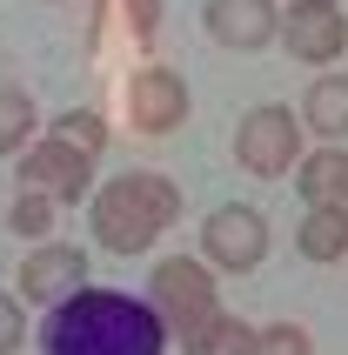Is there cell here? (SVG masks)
Returning a JSON list of instances; mask_svg holds the SVG:
<instances>
[{
    "label": "cell",
    "mask_w": 348,
    "mask_h": 355,
    "mask_svg": "<svg viewBox=\"0 0 348 355\" xmlns=\"http://www.w3.org/2000/svg\"><path fill=\"white\" fill-rule=\"evenodd\" d=\"M168 329L128 288H80L40 322V355H161Z\"/></svg>",
    "instance_id": "1"
},
{
    "label": "cell",
    "mask_w": 348,
    "mask_h": 355,
    "mask_svg": "<svg viewBox=\"0 0 348 355\" xmlns=\"http://www.w3.org/2000/svg\"><path fill=\"white\" fill-rule=\"evenodd\" d=\"M174 221H181V195H174V181L155 175V168H128V175L101 181L94 201H87V228H94V241L107 255L155 248Z\"/></svg>",
    "instance_id": "2"
},
{
    "label": "cell",
    "mask_w": 348,
    "mask_h": 355,
    "mask_svg": "<svg viewBox=\"0 0 348 355\" xmlns=\"http://www.w3.org/2000/svg\"><path fill=\"white\" fill-rule=\"evenodd\" d=\"M148 309L161 315V329L194 336L208 315H221V302H214V268H208V261H188V255L161 261L155 282H148Z\"/></svg>",
    "instance_id": "3"
},
{
    "label": "cell",
    "mask_w": 348,
    "mask_h": 355,
    "mask_svg": "<svg viewBox=\"0 0 348 355\" xmlns=\"http://www.w3.org/2000/svg\"><path fill=\"white\" fill-rule=\"evenodd\" d=\"M234 161H241L248 175H261V181L288 175L295 161H302V128H295V114L281 101H261V107L241 114V128H234Z\"/></svg>",
    "instance_id": "4"
},
{
    "label": "cell",
    "mask_w": 348,
    "mask_h": 355,
    "mask_svg": "<svg viewBox=\"0 0 348 355\" xmlns=\"http://www.w3.org/2000/svg\"><path fill=\"white\" fill-rule=\"evenodd\" d=\"M261 255H268V221H261V208L228 201V208H214V215L201 221V261H208V268L248 275V268H261Z\"/></svg>",
    "instance_id": "5"
},
{
    "label": "cell",
    "mask_w": 348,
    "mask_h": 355,
    "mask_svg": "<svg viewBox=\"0 0 348 355\" xmlns=\"http://www.w3.org/2000/svg\"><path fill=\"white\" fill-rule=\"evenodd\" d=\"M87 188H94V161L74 155L67 141L40 135L34 148H20V195H47L60 208V201H80Z\"/></svg>",
    "instance_id": "6"
},
{
    "label": "cell",
    "mask_w": 348,
    "mask_h": 355,
    "mask_svg": "<svg viewBox=\"0 0 348 355\" xmlns=\"http://www.w3.org/2000/svg\"><path fill=\"white\" fill-rule=\"evenodd\" d=\"M121 107L134 121V135H174L188 121V80L174 67H134L121 87Z\"/></svg>",
    "instance_id": "7"
},
{
    "label": "cell",
    "mask_w": 348,
    "mask_h": 355,
    "mask_svg": "<svg viewBox=\"0 0 348 355\" xmlns=\"http://www.w3.org/2000/svg\"><path fill=\"white\" fill-rule=\"evenodd\" d=\"M275 40H281L295 60L329 67V60L348 47V14L335 7V0H295L288 14H281V27H275Z\"/></svg>",
    "instance_id": "8"
},
{
    "label": "cell",
    "mask_w": 348,
    "mask_h": 355,
    "mask_svg": "<svg viewBox=\"0 0 348 355\" xmlns=\"http://www.w3.org/2000/svg\"><path fill=\"white\" fill-rule=\"evenodd\" d=\"M87 288V255H80L74 241H40V248H27V261H20V282H14V295L27 302H67Z\"/></svg>",
    "instance_id": "9"
},
{
    "label": "cell",
    "mask_w": 348,
    "mask_h": 355,
    "mask_svg": "<svg viewBox=\"0 0 348 355\" xmlns=\"http://www.w3.org/2000/svg\"><path fill=\"white\" fill-rule=\"evenodd\" d=\"M201 27H208L221 47L254 54V47H268V40H275L281 14H275V0H208V7H201Z\"/></svg>",
    "instance_id": "10"
},
{
    "label": "cell",
    "mask_w": 348,
    "mask_h": 355,
    "mask_svg": "<svg viewBox=\"0 0 348 355\" xmlns=\"http://www.w3.org/2000/svg\"><path fill=\"white\" fill-rule=\"evenodd\" d=\"M295 188L308 208H348V148H315L295 161Z\"/></svg>",
    "instance_id": "11"
},
{
    "label": "cell",
    "mask_w": 348,
    "mask_h": 355,
    "mask_svg": "<svg viewBox=\"0 0 348 355\" xmlns=\"http://www.w3.org/2000/svg\"><path fill=\"white\" fill-rule=\"evenodd\" d=\"M302 121H308V135H329V148L348 135V74H322L308 80V94H302Z\"/></svg>",
    "instance_id": "12"
},
{
    "label": "cell",
    "mask_w": 348,
    "mask_h": 355,
    "mask_svg": "<svg viewBox=\"0 0 348 355\" xmlns=\"http://www.w3.org/2000/svg\"><path fill=\"white\" fill-rule=\"evenodd\" d=\"M295 248L308 261H348V208H308Z\"/></svg>",
    "instance_id": "13"
},
{
    "label": "cell",
    "mask_w": 348,
    "mask_h": 355,
    "mask_svg": "<svg viewBox=\"0 0 348 355\" xmlns=\"http://www.w3.org/2000/svg\"><path fill=\"white\" fill-rule=\"evenodd\" d=\"M181 355H254V329L241 315H208L194 336H181Z\"/></svg>",
    "instance_id": "14"
},
{
    "label": "cell",
    "mask_w": 348,
    "mask_h": 355,
    "mask_svg": "<svg viewBox=\"0 0 348 355\" xmlns=\"http://www.w3.org/2000/svg\"><path fill=\"white\" fill-rule=\"evenodd\" d=\"M34 101L20 94V87H0V155H20L27 135H34Z\"/></svg>",
    "instance_id": "15"
},
{
    "label": "cell",
    "mask_w": 348,
    "mask_h": 355,
    "mask_svg": "<svg viewBox=\"0 0 348 355\" xmlns=\"http://www.w3.org/2000/svg\"><path fill=\"white\" fill-rule=\"evenodd\" d=\"M54 141H67L74 155H87V161H94L101 148H107V121H101V114H87V107H67V114L54 121Z\"/></svg>",
    "instance_id": "16"
},
{
    "label": "cell",
    "mask_w": 348,
    "mask_h": 355,
    "mask_svg": "<svg viewBox=\"0 0 348 355\" xmlns=\"http://www.w3.org/2000/svg\"><path fill=\"white\" fill-rule=\"evenodd\" d=\"M7 228H14L20 241H47V228H54V201H47V195H14Z\"/></svg>",
    "instance_id": "17"
},
{
    "label": "cell",
    "mask_w": 348,
    "mask_h": 355,
    "mask_svg": "<svg viewBox=\"0 0 348 355\" xmlns=\"http://www.w3.org/2000/svg\"><path fill=\"white\" fill-rule=\"evenodd\" d=\"M254 355H315V342L302 322H268V329H254Z\"/></svg>",
    "instance_id": "18"
},
{
    "label": "cell",
    "mask_w": 348,
    "mask_h": 355,
    "mask_svg": "<svg viewBox=\"0 0 348 355\" xmlns=\"http://www.w3.org/2000/svg\"><path fill=\"white\" fill-rule=\"evenodd\" d=\"M20 342H27V309H20V295L0 288V355H14Z\"/></svg>",
    "instance_id": "19"
},
{
    "label": "cell",
    "mask_w": 348,
    "mask_h": 355,
    "mask_svg": "<svg viewBox=\"0 0 348 355\" xmlns=\"http://www.w3.org/2000/svg\"><path fill=\"white\" fill-rule=\"evenodd\" d=\"M121 14H128V34L134 40H148L155 34V20H161V0H114Z\"/></svg>",
    "instance_id": "20"
},
{
    "label": "cell",
    "mask_w": 348,
    "mask_h": 355,
    "mask_svg": "<svg viewBox=\"0 0 348 355\" xmlns=\"http://www.w3.org/2000/svg\"><path fill=\"white\" fill-rule=\"evenodd\" d=\"M288 7H295V0H288Z\"/></svg>",
    "instance_id": "21"
}]
</instances>
